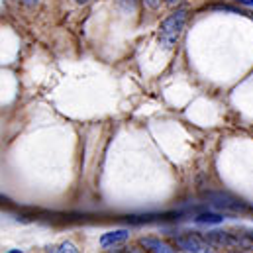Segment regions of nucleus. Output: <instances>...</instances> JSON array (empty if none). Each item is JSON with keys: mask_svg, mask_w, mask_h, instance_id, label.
Returning <instances> with one entry per match:
<instances>
[{"mask_svg": "<svg viewBox=\"0 0 253 253\" xmlns=\"http://www.w3.org/2000/svg\"><path fill=\"white\" fill-rule=\"evenodd\" d=\"M185 22H187V10H177L167 20H163L161 26H159V42H161V45H165L167 49L173 47L177 43V40L181 38L183 30H185Z\"/></svg>", "mask_w": 253, "mask_h": 253, "instance_id": "obj_1", "label": "nucleus"}, {"mask_svg": "<svg viewBox=\"0 0 253 253\" xmlns=\"http://www.w3.org/2000/svg\"><path fill=\"white\" fill-rule=\"evenodd\" d=\"M175 244H177V248H181V250H185V252H194V253H200V252H210V244L208 242H204V238H200V236H179L177 240H175Z\"/></svg>", "mask_w": 253, "mask_h": 253, "instance_id": "obj_2", "label": "nucleus"}, {"mask_svg": "<svg viewBox=\"0 0 253 253\" xmlns=\"http://www.w3.org/2000/svg\"><path fill=\"white\" fill-rule=\"evenodd\" d=\"M206 198L212 204L222 206V208H228V210H248V206L242 200H238V198H234L230 194H224V192H208Z\"/></svg>", "mask_w": 253, "mask_h": 253, "instance_id": "obj_3", "label": "nucleus"}, {"mask_svg": "<svg viewBox=\"0 0 253 253\" xmlns=\"http://www.w3.org/2000/svg\"><path fill=\"white\" fill-rule=\"evenodd\" d=\"M127 238H129V232H127V230L106 232V234H102V238H100V246H102V248H114V246H118V244H124Z\"/></svg>", "mask_w": 253, "mask_h": 253, "instance_id": "obj_4", "label": "nucleus"}, {"mask_svg": "<svg viewBox=\"0 0 253 253\" xmlns=\"http://www.w3.org/2000/svg\"><path fill=\"white\" fill-rule=\"evenodd\" d=\"M139 244L145 248V250H149V252H155V253H171L175 252L167 242H161V240H157V238H141L139 240Z\"/></svg>", "mask_w": 253, "mask_h": 253, "instance_id": "obj_5", "label": "nucleus"}, {"mask_svg": "<svg viewBox=\"0 0 253 253\" xmlns=\"http://www.w3.org/2000/svg\"><path fill=\"white\" fill-rule=\"evenodd\" d=\"M194 220H196L198 224H220V222H224V216H220V214H210V212H204V214H198Z\"/></svg>", "mask_w": 253, "mask_h": 253, "instance_id": "obj_6", "label": "nucleus"}, {"mask_svg": "<svg viewBox=\"0 0 253 253\" xmlns=\"http://www.w3.org/2000/svg\"><path fill=\"white\" fill-rule=\"evenodd\" d=\"M155 218H159V214H143V216H127L129 224H143V222H153Z\"/></svg>", "mask_w": 253, "mask_h": 253, "instance_id": "obj_7", "label": "nucleus"}, {"mask_svg": "<svg viewBox=\"0 0 253 253\" xmlns=\"http://www.w3.org/2000/svg\"><path fill=\"white\" fill-rule=\"evenodd\" d=\"M55 252H59V253H65V252H69V253H77V252H79V250H77V248H75L73 244H69V242H65V244H61V246H59V248H57Z\"/></svg>", "mask_w": 253, "mask_h": 253, "instance_id": "obj_8", "label": "nucleus"}, {"mask_svg": "<svg viewBox=\"0 0 253 253\" xmlns=\"http://www.w3.org/2000/svg\"><path fill=\"white\" fill-rule=\"evenodd\" d=\"M143 4H145L147 8H151V10H157L159 4H161V0H143Z\"/></svg>", "mask_w": 253, "mask_h": 253, "instance_id": "obj_9", "label": "nucleus"}, {"mask_svg": "<svg viewBox=\"0 0 253 253\" xmlns=\"http://www.w3.org/2000/svg\"><path fill=\"white\" fill-rule=\"evenodd\" d=\"M22 2H24L26 6H30V8H32V6H36V4L40 2V0H22Z\"/></svg>", "mask_w": 253, "mask_h": 253, "instance_id": "obj_10", "label": "nucleus"}, {"mask_svg": "<svg viewBox=\"0 0 253 253\" xmlns=\"http://www.w3.org/2000/svg\"><path fill=\"white\" fill-rule=\"evenodd\" d=\"M236 2H240L244 6H253V0H236Z\"/></svg>", "mask_w": 253, "mask_h": 253, "instance_id": "obj_11", "label": "nucleus"}, {"mask_svg": "<svg viewBox=\"0 0 253 253\" xmlns=\"http://www.w3.org/2000/svg\"><path fill=\"white\" fill-rule=\"evenodd\" d=\"M177 2H181V0H167V4H177Z\"/></svg>", "mask_w": 253, "mask_h": 253, "instance_id": "obj_12", "label": "nucleus"}, {"mask_svg": "<svg viewBox=\"0 0 253 253\" xmlns=\"http://www.w3.org/2000/svg\"><path fill=\"white\" fill-rule=\"evenodd\" d=\"M75 2H77V4H86L88 0H75Z\"/></svg>", "mask_w": 253, "mask_h": 253, "instance_id": "obj_13", "label": "nucleus"}, {"mask_svg": "<svg viewBox=\"0 0 253 253\" xmlns=\"http://www.w3.org/2000/svg\"><path fill=\"white\" fill-rule=\"evenodd\" d=\"M252 238H253V236H252Z\"/></svg>", "mask_w": 253, "mask_h": 253, "instance_id": "obj_14", "label": "nucleus"}]
</instances>
